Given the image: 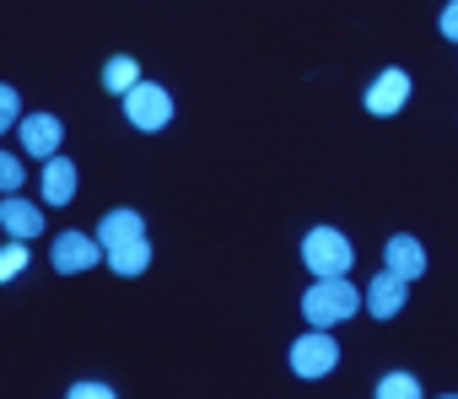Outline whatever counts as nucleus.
<instances>
[{
  "mask_svg": "<svg viewBox=\"0 0 458 399\" xmlns=\"http://www.w3.org/2000/svg\"><path fill=\"white\" fill-rule=\"evenodd\" d=\"M71 394H76V399H108L114 388H108V383H76Z\"/></svg>",
  "mask_w": 458,
  "mask_h": 399,
  "instance_id": "nucleus-19",
  "label": "nucleus"
},
{
  "mask_svg": "<svg viewBox=\"0 0 458 399\" xmlns=\"http://www.w3.org/2000/svg\"><path fill=\"white\" fill-rule=\"evenodd\" d=\"M351 238L345 233H335V227H313L308 238H302V265L313 270V276H351Z\"/></svg>",
  "mask_w": 458,
  "mask_h": 399,
  "instance_id": "nucleus-2",
  "label": "nucleus"
},
{
  "mask_svg": "<svg viewBox=\"0 0 458 399\" xmlns=\"http://www.w3.org/2000/svg\"><path fill=\"white\" fill-rule=\"evenodd\" d=\"M44 200L49 206H71L76 200V162L71 157H44Z\"/></svg>",
  "mask_w": 458,
  "mask_h": 399,
  "instance_id": "nucleus-9",
  "label": "nucleus"
},
{
  "mask_svg": "<svg viewBox=\"0 0 458 399\" xmlns=\"http://www.w3.org/2000/svg\"><path fill=\"white\" fill-rule=\"evenodd\" d=\"M12 189H22V157L0 151V194H12Z\"/></svg>",
  "mask_w": 458,
  "mask_h": 399,
  "instance_id": "nucleus-17",
  "label": "nucleus"
},
{
  "mask_svg": "<svg viewBox=\"0 0 458 399\" xmlns=\"http://www.w3.org/2000/svg\"><path fill=\"white\" fill-rule=\"evenodd\" d=\"M17 135H22L28 157H55L60 140H65V124L55 114H28V119H17Z\"/></svg>",
  "mask_w": 458,
  "mask_h": 399,
  "instance_id": "nucleus-7",
  "label": "nucleus"
},
{
  "mask_svg": "<svg viewBox=\"0 0 458 399\" xmlns=\"http://www.w3.org/2000/svg\"><path fill=\"white\" fill-rule=\"evenodd\" d=\"M356 308H361V292H356L345 276H318V281L302 292V318H308L313 329H335V324L356 318Z\"/></svg>",
  "mask_w": 458,
  "mask_h": 399,
  "instance_id": "nucleus-1",
  "label": "nucleus"
},
{
  "mask_svg": "<svg viewBox=\"0 0 458 399\" xmlns=\"http://www.w3.org/2000/svg\"><path fill=\"white\" fill-rule=\"evenodd\" d=\"M377 394H383V399H415L420 383H415L410 372H383V378H377Z\"/></svg>",
  "mask_w": 458,
  "mask_h": 399,
  "instance_id": "nucleus-14",
  "label": "nucleus"
},
{
  "mask_svg": "<svg viewBox=\"0 0 458 399\" xmlns=\"http://www.w3.org/2000/svg\"><path fill=\"white\" fill-rule=\"evenodd\" d=\"M140 233H146L140 211H108V216L98 222V249L108 254V249H119L124 238H140Z\"/></svg>",
  "mask_w": 458,
  "mask_h": 399,
  "instance_id": "nucleus-12",
  "label": "nucleus"
},
{
  "mask_svg": "<svg viewBox=\"0 0 458 399\" xmlns=\"http://www.w3.org/2000/svg\"><path fill=\"white\" fill-rule=\"evenodd\" d=\"M404 297H410V281L394 276V270H377L372 286H367V308H372V318H394V313L404 308Z\"/></svg>",
  "mask_w": 458,
  "mask_h": 399,
  "instance_id": "nucleus-8",
  "label": "nucleus"
},
{
  "mask_svg": "<svg viewBox=\"0 0 458 399\" xmlns=\"http://www.w3.org/2000/svg\"><path fill=\"white\" fill-rule=\"evenodd\" d=\"M0 227H6L12 238H38L44 233V216H38V206H28V200H17V194H6L0 200Z\"/></svg>",
  "mask_w": 458,
  "mask_h": 399,
  "instance_id": "nucleus-11",
  "label": "nucleus"
},
{
  "mask_svg": "<svg viewBox=\"0 0 458 399\" xmlns=\"http://www.w3.org/2000/svg\"><path fill=\"white\" fill-rule=\"evenodd\" d=\"M437 28H442V38H453V44H458V0H453V6H442Z\"/></svg>",
  "mask_w": 458,
  "mask_h": 399,
  "instance_id": "nucleus-18",
  "label": "nucleus"
},
{
  "mask_svg": "<svg viewBox=\"0 0 458 399\" xmlns=\"http://www.w3.org/2000/svg\"><path fill=\"white\" fill-rule=\"evenodd\" d=\"M119 103H124V119H130L140 135H151V130H162V124L173 119V98H167V87H157V81H135L130 92H119Z\"/></svg>",
  "mask_w": 458,
  "mask_h": 399,
  "instance_id": "nucleus-3",
  "label": "nucleus"
},
{
  "mask_svg": "<svg viewBox=\"0 0 458 399\" xmlns=\"http://www.w3.org/2000/svg\"><path fill=\"white\" fill-rule=\"evenodd\" d=\"M17 119H22V98H17V87H6V81H0V135H6Z\"/></svg>",
  "mask_w": 458,
  "mask_h": 399,
  "instance_id": "nucleus-16",
  "label": "nucleus"
},
{
  "mask_svg": "<svg viewBox=\"0 0 458 399\" xmlns=\"http://www.w3.org/2000/svg\"><path fill=\"white\" fill-rule=\"evenodd\" d=\"M335 361H340V345H335L329 329H313V335L292 340V372L297 378H324V372H335Z\"/></svg>",
  "mask_w": 458,
  "mask_h": 399,
  "instance_id": "nucleus-4",
  "label": "nucleus"
},
{
  "mask_svg": "<svg viewBox=\"0 0 458 399\" xmlns=\"http://www.w3.org/2000/svg\"><path fill=\"white\" fill-rule=\"evenodd\" d=\"M361 103H367V114L394 119V114L410 103V76H404V71H383V76L367 87V98H361Z\"/></svg>",
  "mask_w": 458,
  "mask_h": 399,
  "instance_id": "nucleus-6",
  "label": "nucleus"
},
{
  "mask_svg": "<svg viewBox=\"0 0 458 399\" xmlns=\"http://www.w3.org/2000/svg\"><path fill=\"white\" fill-rule=\"evenodd\" d=\"M28 270V243L22 238H12L6 249H0V281H17Z\"/></svg>",
  "mask_w": 458,
  "mask_h": 399,
  "instance_id": "nucleus-15",
  "label": "nucleus"
},
{
  "mask_svg": "<svg viewBox=\"0 0 458 399\" xmlns=\"http://www.w3.org/2000/svg\"><path fill=\"white\" fill-rule=\"evenodd\" d=\"M135 81H140V60H130V55H114V60L103 65V87H108L114 98H119V92H130Z\"/></svg>",
  "mask_w": 458,
  "mask_h": 399,
  "instance_id": "nucleus-13",
  "label": "nucleus"
},
{
  "mask_svg": "<svg viewBox=\"0 0 458 399\" xmlns=\"http://www.w3.org/2000/svg\"><path fill=\"white\" fill-rule=\"evenodd\" d=\"M98 259H103V249H98V238H87V233H60L55 249H49V265H55L60 276H87Z\"/></svg>",
  "mask_w": 458,
  "mask_h": 399,
  "instance_id": "nucleus-5",
  "label": "nucleus"
},
{
  "mask_svg": "<svg viewBox=\"0 0 458 399\" xmlns=\"http://www.w3.org/2000/svg\"><path fill=\"white\" fill-rule=\"evenodd\" d=\"M383 259H388V270H394V276H404V281L426 276V249H420L410 233H394V238H388V249H383Z\"/></svg>",
  "mask_w": 458,
  "mask_h": 399,
  "instance_id": "nucleus-10",
  "label": "nucleus"
}]
</instances>
